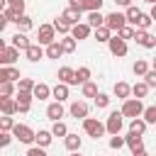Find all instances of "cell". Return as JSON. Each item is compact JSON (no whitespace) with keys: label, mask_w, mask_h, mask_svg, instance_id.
I'll return each mask as SVG.
<instances>
[{"label":"cell","mask_w":156,"mask_h":156,"mask_svg":"<svg viewBox=\"0 0 156 156\" xmlns=\"http://www.w3.org/2000/svg\"><path fill=\"white\" fill-rule=\"evenodd\" d=\"M12 134H15V139L17 141H22V144H34V136H37V132L32 129V127H27V124H15V129H12Z\"/></svg>","instance_id":"obj_8"},{"label":"cell","mask_w":156,"mask_h":156,"mask_svg":"<svg viewBox=\"0 0 156 156\" xmlns=\"http://www.w3.org/2000/svg\"><path fill=\"white\" fill-rule=\"evenodd\" d=\"M144 80H146L151 88H156V68H149V73L144 76Z\"/></svg>","instance_id":"obj_52"},{"label":"cell","mask_w":156,"mask_h":156,"mask_svg":"<svg viewBox=\"0 0 156 156\" xmlns=\"http://www.w3.org/2000/svg\"><path fill=\"white\" fill-rule=\"evenodd\" d=\"M32 93H34V98H37V100H46V98H51V88H49L46 83H37Z\"/></svg>","instance_id":"obj_33"},{"label":"cell","mask_w":156,"mask_h":156,"mask_svg":"<svg viewBox=\"0 0 156 156\" xmlns=\"http://www.w3.org/2000/svg\"><path fill=\"white\" fill-rule=\"evenodd\" d=\"M124 41H129V39H134V34H136V27H132V24H127V27H122L119 32H117Z\"/></svg>","instance_id":"obj_41"},{"label":"cell","mask_w":156,"mask_h":156,"mask_svg":"<svg viewBox=\"0 0 156 156\" xmlns=\"http://www.w3.org/2000/svg\"><path fill=\"white\" fill-rule=\"evenodd\" d=\"M10 41H12V46H17L20 51H27V49L32 46V41L27 39V32H17V34H15Z\"/></svg>","instance_id":"obj_23"},{"label":"cell","mask_w":156,"mask_h":156,"mask_svg":"<svg viewBox=\"0 0 156 156\" xmlns=\"http://www.w3.org/2000/svg\"><path fill=\"white\" fill-rule=\"evenodd\" d=\"M105 127H107V134L112 136V134H119L122 132V127H124V115H122V110L117 112H110L107 115V119H105Z\"/></svg>","instance_id":"obj_5"},{"label":"cell","mask_w":156,"mask_h":156,"mask_svg":"<svg viewBox=\"0 0 156 156\" xmlns=\"http://www.w3.org/2000/svg\"><path fill=\"white\" fill-rule=\"evenodd\" d=\"M93 34V27L88 24V22H78L76 27H71V37H76L78 41H83V39H88Z\"/></svg>","instance_id":"obj_14"},{"label":"cell","mask_w":156,"mask_h":156,"mask_svg":"<svg viewBox=\"0 0 156 156\" xmlns=\"http://www.w3.org/2000/svg\"><path fill=\"white\" fill-rule=\"evenodd\" d=\"M85 22H88V24H90L93 29H98V27H102V24H105V15H102L100 10H95V12H88Z\"/></svg>","instance_id":"obj_26"},{"label":"cell","mask_w":156,"mask_h":156,"mask_svg":"<svg viewBox=\"0 0 156 156\" xmlns=\"http://www.w3.org/2000/svg\"><path fill=\"white\" fill-rule=\"evenodd\" d=\"M68 88H71V85H66V83H61V80H58V83L51 88V98H54V100H58V102L68 100Z\"/></svg>","instance_id":"obj_21"},{"label":"cell","mask_w":156,"mask_h":156,"mask_svg":"<svg viewBox=\"0 0 156 156\" xmlns=\"http://www.w3.org/2000/svg\"><path fill=\"white\" fill-rule=\"evenodd\" d=\"M56 78H58L61 83H66V85H76V68H71V66H61L58 73H56Z\"/></svg>","instance_id":"obj_16"},{"label":"cell","mask_w":156,"mask_h":156,"mask_svg":"<svg viewBox=\"0 0 156 156\" xmlns=\"http://www.w3.org/2000/svg\"><path fill=\"white\" fill-rule=\"evenodd\" d=\"M112 34H115V32H112V29H110L107 24H102V27H98V29H93V37H95V39H98L100 44H107V41L112 39Z\"/></svg>","instance_id":"obj_22"},{"label":"cell","mask_w":156,"mask_h":156,"mask_svg":"<svg viewBox=\"0 0 156 156\" xmlns=\"http://www.w3.org/2000/svg\"><path fill=\"white\" fill-rule=\"evenodd\" d=\"M151 22H154V20H151V15H146V12H144V15L139 17V22H136V29H149V27H151Z\"/></svg>","instance_id":"obj_48"},{"label":"cell","mask_w":156,"mask_h":156,"mask_svg":"<svg viewBox=\"0 0 156 156\" xmlns=\"http://www.w3.org/2000/svg\"><path fill=\"white\" fill-rule=\"evenodd\" d=\"M63 54H66V51H63V46H61V41H58V39H56L54 44H49V46H46V58H61Z\"/></svg>","instance_id":"obj_29"},{"label":"cell","mask_w":156,"mask_h":156,"mask_svg":"<svg viewBox=\"0 0 156 156\" xmlns=\"http://www.w3.org/2000/svg\"><path fill=\"white\" fill-rule=\"evenodd\" d=\"M24 156H49V154H46V149H44V146L34 144V146H29V149H27V154H24Z\"/></svg>","instance_id":"obj_47"},{"label":"cell","mask_w":156,"mask_h":156,"mask_svg":"<svg viewBox=\"0 0 156 156\" xmlns=\"http://www.w3.org/2000/svg\"><path fill=\"white\" fill-rule=\"evenodd\" d=\"M71 156H80V154H78V151H71Z\"/></svg>","instance_id":"obj_58"},{"label":"cell","mask_w":156,"mask_h":156,"mask_svg":"<svg viewBox=\"0 0 156 156\" xmlns=\"http://www.w3.org/2000/svg\"><path fill=\"white\" fill-rule=\"evenodd\" d=\"M58 41H61V46H63V51H66V54H73V51H76V44H78V39H76V37L66 34V37H63V39H58Z\"/></svg>","instance_id":"obj_36"},{"label":"cell","mask_w":156,"mask_h":156,"mask_svg":"<svg viewBox=\"0 0 156 156\" xmlns=\"http://www.w3.org/2000/svg\"><path fill=\"white\" fill-rule=\"evenodd\" d=\"M54 41H56V27L54 24H39V29H37V44L49 46Z\"/></svg>","instance_id":"obj_3"},{"label":"cell","mask_w":156,"mask_h":156,"mask_svg":"<svg viewBox=\"0 0 156 156\" xmlns=\"http://www.w3.org/2000/svg\"><path fill=\"white\" fill-rule=\"evenodd\" d=\"M15 24H17V32H29V29L34 27V22H32V17H29V15H20Z\"/></svg>","instance_id":"obj_34"},{"label":"cell","mask_w":156,"mask_h":156,"mask_svg":"<svg viewBox=\"0 0 156 156\" xmlns=\"http://www.w3.org/2000/svg\"><path fill=\"white\" fill-rule=\"evenodd\" d=\"M80 93H83V98H93V100H95L100 90H98V85H95L93 80H88V83H83V85H80Z\"/></svg>","instance_id":"obj_35"},{"label":"cell","mask_w":156,"mask_h":156,"mask_svg":"<svg viewBox=\"0 0 156 156\" xmlns=\"http://www.w3.org/2000/svg\"><path fill=\"white\" fill-rule=\"evenodd\" d=\"M144 2H149V5H154V2H156V0H144Z\"/></svg>","instance_id":"obj_56"},{"label":"cell","mask_w":156,"mask_h":156,"mask_svg":"<svg viewBox=\"0 0 156 156\" xmlns=\"http://www.w3.org/2000/svg\"><path fill=\"white\" fill-rule=\"evenodd\" d=\"M88 112H90V107H88V102H85V100H73V102H71V107H68V115H71V117H76V119H85V117H88Z\"/></svg>","instance_id":"obj_11"},{"label":"cell","mask_w":156,"mask_h":156,"mask_svg":"<svg viewBox=\"0 0 156 156\" xmlns=\"http://www.w3.org/2000/svg\"><path fill=\"white\" fill-rule=\"evenodd\" d=\"M146 127H149V122H146L144 117H134V119H129V132H134V134H141V136H144Z\"/></svg>","instance_id":"obj_25"},{"label":"cell","mask_w":156,"mask_h":156,"mask_svg":"<svg viewBox=\"0 0 156 156\" xmlns=\"http://www.w3.org/2000/svg\"><path fill=\"white\" fill-rule=\"evenodd\" d=\"M132 156H149L146 151H139V154H132Z\"/></svg>","instance_id":"obj_55"},{"label":"cell","mask_w":156,"mask_h":156,"mask_svg":"<svg viewBox=\"0 0 156 156\" xmlns=\"http://www.w3.org/2000/svg\"><path fill=\"white\" fill-rule=\"evenodd\" d=\"M0 110H2V115H15L17 112V100L15 98H0Z\"/></svg>","instance_id":"obj_27"},{"label":"cell","mask_w":156,"mask_h":156,"mask_svg":"<svg viewBox=\"0 0 156 156\" xmlns=\"http://www.w3.org/2000/svg\"><path fill=\"white\" fill-rule=\"evenodd\" d=\"M144 110H146V107H144V102H141L139 98H127V100H122V115L129 117V119L141 117Z\"/></svg>","instance_id":"obj_1"},{"label":"cell","mask_w":156,"mask_h":156,"mask_svg":"<svg viewBox=\"0 0 156 156\" xmlns=\"http://www.w3.org/2000/svg\"><path fill=\"white\" fill-rule=\"evenodd\" d=\"M83 132H85L88 136H93V139H100V136L107 132V127H105L100 119H95V117H85V119H83Z\"/></svg>","instance_id":"obj_2"},{"label":"cell","mask_w":156,"mask_h":156,"mask_svg":"<svg viewBox=\"0 0 156 156\" xmlns=\"http://www.w3.org/2000/svg\"><path fill=\"white\" fill-rule=\"evenodd\" d=\"M24 56H27V61L37 63L39 58H44V56H46V49H41V44H32V46L24 51Z\"/></svg>","instance_id":"obj_18"},{"label":"cell","mask_w":156,"mask_h":156,"mask_svg":"<svg viewBox=\"0 0 156 156\" xmlns=\"http://www.w3.org/2000/svg\"><path fill=\"white\" fill-rule=\"evenodd\" d=\"M51 24L56 27V32H58V34H63V37H66V34H71V24H66V22H63L61 17H56V20L51 22Z\"/></svg>","instance_id":"obj_37"},{"label":"cell","mask_w":156,"mask_h":156,"mask_svg":"<svg viewBox=\"0 0 156 156\" xmlns=\"http://www.w3.org/2000/svg\"><path fill=\"white\" fill-rule=\"evenodd\" d=\"M124 15H127V22H129L132 27H136V22H139V17H141L144 12H141V10L136 7V5H129V7L124 10Z\"/></svg>","instance_id":"obj_28"},{"label":"cell","mask_w":156,"mask_h":156,"mask_svg":"<svg viewBox=\"0 0 156 156\" xmlns=\"http://www.w3.org/2000/svg\"><path fill=\"white\" fill-rule=\"evenodd\" d=\"M110 95L107 93H98V98H95V107H100V110H105V107H110Z\"/></svg>","instance_id":"obj_43"},{"label":"cell","mask_w":156,"mask_h":156,"mask_svg":"<svg viewBox=\"0 0 156 156\" xmlns=\"http://www.w3.org/2000/svg\"><path fill=\"white\" fill-rule=\"evenodd\" d=\"M107 49H110V54H112V56H117V58L127 56V51H129L127 41H124V39L119 37V34H112V39L107 41Z\"/></svg>","instance_id":"obj_7"},{"label":"cell","mask_w":156,"mask_h":156,"mask_svg":"<svg viewBox=\"0 0 156 156\" xmlns=\"http://www.w3.org/2000/svg\"><path fill=\"white\" fill-rule=\"evenodd\" d=\"M149 88H151V85H149L146 80H139V83H134V85H132V95L141 100V98H146V95H149Z\"/></svg>","instance_id":"obj_30"},{"label":"cell","mask_w":156,"mask_h":156,"mask_svg":"<svg viewBox=\"0 0 156 156\" xmlns=\"http://www.w3.org/2000/svg\"><path fill=\"white\" fill-rule=\"evenodd\" d=\"M127 146H129L132 154L144 151V136L141 134H134V132H127Z\"/></svg>","instance_id":"obj_15"},{"label":"cell","mask_w":156,"mask_h":156,"mask_svg":"<svg viewBox=\"0 0 156 156\" xmlns=\"http://www.w3.org/2000/svg\"><path fill=\"white\" fill-rule=\"evenodd\" d=\"M15 100H17V112L27 115V112L32 110V100H34V93H29V90H17Z\"/></svg>","instance_id":"obj_9"},{"label":"cell","mask_w":156,"mask_h":156,"mask_svg":"<svg viewBox=\"0 0 156 156\" xmlns=\"http://www.w3.org/2000/svg\"><path fill=\"white\" fill-rule=\"evenodd\" d=\"M20 58V49L12 44H0V66H15Z\"/></svg>","instance_id":"obj_4"},{"label":"cell","mask_w":156,"mask_h":156,"mask_svg":"<svg viewBox=\"0 0 156 156\" xmlns=\"http://www.w3.org/2000/svg\"><path fill=\"white\" fill-rule=\"evenodd\" d=\"M51 141H54V132H51V129H39L37 136H34V144H39V146H44V149H46Z\"/></svg>","instance_id":"obj_24"},{"label":"cell","mask_w":156,"mask_h":156,"mask_svg":"<svg viewBox=\"0 0 156 156\" xmlns=\"http://www.w3.org/2000/svg\"><path fill=\"white\" fill-rule=\"evenodd\" d=\"M90 76H93V71H90L88 66H80V68H76V85H83V83H88V80H90Z\"/></svg>","instance_id":"obj_32"},{"label":"cell","mask_w":156,"mask_h":156,"mask_svg":"<svg viewBox=\"0 0 156 156\" xmlns=\"http://www.w3.org/2000/svg\"><path fill=\"white\" fill-rule=\"evenodd\" d=\"M20 68H15V66H0V83H5V80H10V83H20Z\"/></svg>","instance_id":"obj_12"},{"label":"cell","mask_w":156,"mask_h":156,"mask_svg":"<svg viewBox=\"0 0 156 156\" xmlns=\"http://www.w3.org/2000/svg\"><path fill=\"white\" fill-rule=\"evenodd\" d=\"M115 2H117V5H119V7H124V10H127V7H129V5H132V0H115Z\"/></svg>","instance_id":"obj_53"},{"label":"cell","mask_w":156,"mask_h":156,"mask_svg":"<svg viewBox=\"0 0 156 156\" xmlns=\"http://www.w3.org/2000/svg\"><path fill=\"white\" fill-rule=\"evenodd\" d=\"M34 85H37V83H34L32 78H20V83H17V90H29V93H32V90H34Z\"/></svg>","instance_id":"obj_46"},{"label":"cell","mask_w":156,"mask_h":156,"mask_svg":"<svg viewBox=\"0 0 156 156\" xmlns=\"http://www.w3.org/2000/svg\"><path fill=\"white\" fill-rule=\"evenodd\" d=\"M149 61H144V58H136L134 61V66H132V71H134V76H139V78H144L146 73H149Z\"/></svg>","instance_id":"obj_31"},{"label":"cell","mask_w":156,"mask_h":156,"mask_svg":"<svg viewBox=\"0 0 156 156\" xmlns=\"http://www.w3.org/2000/svg\"><path fill=\"white\" fill-rule=\"evenodd\" d=\"M105 24H107V27H110V29L117 34V32H119L122 27H127L129 22H127V15H124V12H117V10H115V12L105 15Z\"/></svg>","instance_id":"obj_6"},{"label":"cell","mask_w":156,"mask_h":156,"mask_svg":"<svg viewBox=\"0 0 156 156\" xmlns=\"http://www.w3.org/2000/svg\"><path fill=\"white\" fill-rule=\"evenodd\" d=\"M63 115H66V110H63V105H61L58 100H54V102L46 107V117H49L51 122H58V119H63Z\"/></svg>","instance_id":"obj_17"},{"label":"cell","mask_w":156,"mask_h":156,"mask_svg":"<svg viewBox=\"0 0 156 156\" xmlns=\"http://www.w3.org/2000/svg\"><path fill=\"white\" fill-rule=\"evenodd\" d=\"M12 136H15L12 132H2V134H0V146H2V149H5V146H10V141H12Z\"/></svg>","instance_id":"obj_50"},{"label":"cell","mask_w":156,"mask_h":156,"mask_svg":"<svg viewBox=\"0 0 156 156\" xmlns=\"http://www.w3.org/2000/svg\"><path fill=\"white\" fill-rule=\"evenodd\" d=\"M122 146H127V136H119V134H112L110 136V149H122Z\"/></svg>","instance_id":"obj_40"},{"label":"cell","mask_w":156,"mask_h":156,"mask_svg":"<svg viewBox=\"0 0 156 156\" xmlns=\"http://www.w3.org/2000/svg\"><path fill=\"white\" fill-rule=\"evenodd\" d=\"M12 95H15V85H12L10 80L0 83V98H12Z\"/></svg>","instance_id":"obj_42"},{"label":"cell","mask_w":156,"mask_h":156,"mask_svg":"<svg viewBox=\"0 0 156 156\" xmlns=\"http://www.w3.org/2000/svg\"><path fill=\"white\" fill-rule=\"evenodd\" d=\"M151 68H156V58H154V61H151Z\"/></svg>","instance_id":"obj_57"},{"label":"cell","mask_w":156,"mask_h":156,"mask_svg":"<svg viewBox=\"0 0 156 156\" xmlns=\"http://www.w3.org/2000/svg\"><path fill=\"white\" fill-rule=\"evenodd\" d=\"M149 124H156V105H149L146 110H144V115H141Z\"/></svg>","instance_id":"obj_45"},{"label":"cell","mask_w":156,"mask_h":156,"mask_svg":"<svg viewBox=\"0 0 156 156\" xmlns=\"http://www.w3.org/2000/svg\"><path fill=\"white\" fill-rule=\"evenodd\" d=\"M149 15H151V20H154V22H156V2H154V5H151V10H149Z\"/></svg>","instance_id":"obj_54"},{"label":"cell","mask_w":156,"mask_h":156,"mask_svg":"<svg viewBox=\"0 0 156 156\" xmlns=\"http://www.w3.org/2000/svg\"><path fill=\"white\" fill-rule=\"evenodd\" d=\"M58 17H61L66 24H71V27H76L78 22H83V12H78V10H73V7H66Z\"/></svg>","instance_id":"obj_13"},{"label":"cell","mask_w":156,"mask_h":156,"mask_svg":"<svg viewBox=\"0 0 156 156\" xmlns=\"http://www.w3.org/2000/svg\"><path fill=\"white\" fill-rule=\"evenodd\" d=\"M134 41H136L139 46H144V49H156V37H154L149 29H136Z\"/></svg>","instance_id":"obj_10"},{"label":"cell","mask_w":156,"mask_h":156,"mask_svg":"<svg viewBox=\"0 0 156 156\" xmlns=\"http://www.w3.org/2000/svg\"><path fill=\"white\" fill-rule=\"evenodd\" d=\"M0 129H2V132H12V129H15L12 115H2V117H0Z\"/></svg>","instance_id":"obj_38"},{"label":"cell","mask_w":156,"mask_h":156,"mask_svg":"<svg viewBox=\"0 0 156 156\" xmlns=\"http://www.w3.org/2000/svg\"><path fill=\"white\" fill-rule=\"evenodd\" d=\"M112 93H115V98L127 100V98H132V85H129V83H124V80H117V83H115V88H112Z\"/></svg>","instance_id":"obj_19"},{"label":"cell","mask_w":156,"mask_h":156,"mask_svg":"<svg viewBox=\"0 0 156 156\" xmlns=\"http://www.w3.org/2000/svg\"><path fill=\"white\" fill-rule=\"evenodd\" d=\"M63 146H66L68 151H80V146H83V139H80L78 134L68 132V134L63 136Z\"/></svg>","instance_id":"obj_20"},{"label":"cell","mask_w":156,"mask_h":156,"mask_svg":"<svg viewBox=\"0 0 156 156\" xmlns=\"http://www.w3.org/2000/svg\"><path fill=\"white\" fill-rule=\"evenodd\" d=\"M102 2H105V0H85V12H95V10H100Z\"/></svg>","instance_id":"obj_49"},{"label":"cell","mask_w":156,"mask_h":156,"mask_svg":"<svg viewBox=\"0 0 156 156\" xmlns=\"http://www.w3.org/2000/svg\"><path fill=\"white\" fill-rule=\"evenodd\" d=\"M68 7H73L78 12H85V0H68Z\"/></svg>","instance_id":"obj_51"},{"label":"cell","mask_w":156,"mask_h":156,"mask_svg":"<svg viewBox=\"0 0 156 156\" xmlns=\"http://www.w3.org/2000/svg\"><path fill=\"white\" fill-rule=\"evenodd\" d=\"M5 2H7V7H12L17 15H24V7H27L24 0H5Z\"/></svg>","instance_id":"obj_44"},{"label":"cell","mask_w":156,"mask_h":156,"mask_svg":"<svg viewBox=\"0 0 156 156\" xmlns=\"http://www.w3.org/2000/svg\"><path fill=\"white\" fill-rule=\"evenodd\" d=\"M51 132H54V136H66V134H68V127H66L63 119H58V122H54Z\"/></svg>","instance_id":"obj_39"}]
</instances>
